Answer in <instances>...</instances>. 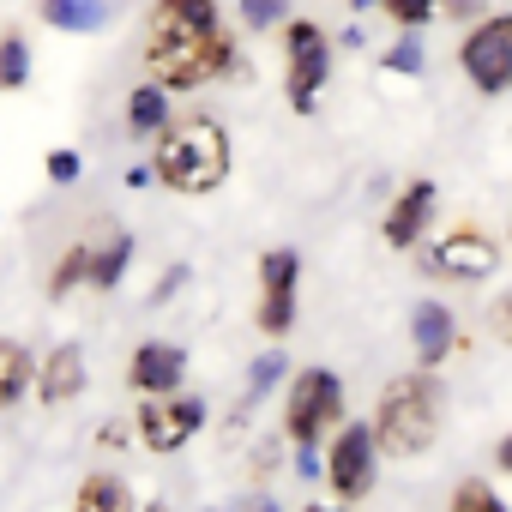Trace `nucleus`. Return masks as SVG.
<instances>
[{"label": "nucleus", "instance_id": "obj_1", "mask_svg": "<svg viewBox=\"0 0 512 512\" xmlns=\"http://www.w3.org/2000/svg\"><path fill=\"white\" fill-rule=\"evenodd\" d=\"M241 73V31L223 0H151L145 7V79L169 97H193Z\"/></svg>", "mask_w": 512, "mask_h": 512}, {"label": "nucleus", "instance_id": "obj_2", "mask_svg": "<svg viewBox=\"0 0 512 512\" xmlns=\"http://www.w3.org/2000/svg\"><path fill=\"white\" fill-rule=\"evenodd\" d=\"M151 181L181 199H211L235 175V139L211 109H175L169 127L151 139Z\"/></svg>", "mask_w": 512, "mask_h": 512}, {"label": "nucleus", "instance_id": "obj_3", "mask_svg": "<svg viewBox=\"0 0 512 512\" xmlns=\"http://www.w3.org/2000/svg\"><path fill=\"white\" fill-rule=\"evenodd\" d=\"M368 434L380 446V458H422L440 446L446 434V386L428 368H410L398 380H386V392L368 410Z\"/></svg>", "mask_w": 512, "mask_h": 512}, {"label": "nucleus", "instance_id": "obj_4", "mask_svg": "<svg viewBox=\"0 0 512 512\" xmlns=\"http://www.w3.org/2000/svg\"><path fill=\"white\" fill-rule=\"evenodd\" d=\"M284 440L296 452H320L350 416H344V374L326 368V362H308L284 380Z\"/></svg>", "mask_w": 512, "mask_h": 512}, {"label": "nucleus", "instance_id": "obj_5", "mask_svg": "<svg viewBox=\"0 0 512 512\" xmlns=\"http://www.w3.org/2000/svg\"><path fill=\"white\" fill-rule=\"evenodd\" d=\"M133 446L139 452H151V458H175V452H187L199 434H205V422H211V404L199 398V392H157V398H139L133 404Z\"/></svg>", "mask_w": 512, "mask_h": 512}, {"label": "nucleus", "instance_id": "obj_6", "mask_svg": "<svg viewBox=\"0 0 512 512\" xmlns=\"http://www.w3.org/2000/svg\"><path fill=\"white\" fill-rule=\"evenodd\" d=\"M332 67H338V43L326 37V25L320 19H290L284 25V103L296 115L320 109Z\"/></svg>", "mask_w": 512, "mask_h": 512}, {"label": "nucleus", "instance_id": "obj_7", "mask_svg": "<svg viewBox=\"0 0 512 512\" xmlns=\"http://www.w3.org/2000/svg\"><path fill=\"white\" fill-rule=\"evenodd\" d=\"M500 266H506V247L482 223H458V229H446L422 247V272L434 284H488Z\"/></svg>", "mask_w": 512, "mask_h": 512}, {"label": "nucleus", "instance_id": "obj_8", "mask_svg": "<svg viewBox=\"0 0 512 512\" xmlns=\"http://www.w3.org/2000/svg\"><path fill=\"white\" fill-rule=\"evenodd\" d=\"M253 326L260 338H290L302 320V253L296 247H266L260 266H253Z\"/></svg>", "mask_w": 512, "mask_h": 512}, {"label": "nucleus", "instance_id": "obj_9", "mask_svg": "<svg viewBox=\"0 0 512 512\" xmlns=\"http://www.w3.org/2000/svg\"><path fill=\"white\" fill-rule=\"evenodd\" d=\"M320 476L332 488L338 506H362L380 482V446L368 434V422H344L326 446H320Z\"/></svg>", "mask_w": 512, "mask_h": 512}, {"label": "nucleus", "instance_id": "obj_10", "mask_svg": "<svg viewBox=\"0 0 512 512\" xmlns=\"http://www.w3.org/2000/svg\"><path fill=\"white\" fill-rule=\"evenodd\" d=\"M458 73L470 79L476 97H506L512 91V13H482L458 37Z\"/></svg>", "mask_w": 512, "mask_h": 512}, {"label": "nucleus", "instance_id": "obj_11", "mask_svg": "<svg viewBox=\"0 0 512 512\" xmlns=\"http://www.w3.org/2000/svg\"><path fill=\"white\" fill-rule=\"evenodd\" d=\"M434 217H440V187L428 175H410L392 199H386V217H380V241L392 253H416L428 235H434Z\"/></svg>", "mask_w": 512, "mask_h": 512}, {"label": "nucleus", "instance_id": "obj_12", "mask_svg": "<svg viewBox=\"0 0 512 512\" xmlns=\"http://www.w3.org/2000/svg\"><path fill=\"white\" fill-rule=\"evenodd\" d=\"M91 392V362H85V344H49L43 356H37V386H31V398L43 404V410H67V404H79Z\"/></svg>", "mask_w": 512, "mask_h": 512}, {"label": "nucleus", "instance_id": "obj_13", "mask_svg": "<svg viewBox=\"0 0 512 512\" xmlns=\"http://www.w3.org/2000/svg\"><path fill=\"white\" fill-rule=\"evenodd\" d=\"M458 350H464V326H458V314H452L446 302L422 296V302L410 308V356H416V368L440 374Z\"/></svg>", "mask_w": 512, "mask_h": 512}, {"label": "nucleus", "instance_id": "obj_14", "mask_svg": "<svg viewBox=\"0 0 512 512\" xmlns=\"http://www.w3.org/2000/svg\"><path fill=\"white\" fill-rule=\"evenodd\" d=\"M187 386V350L169 338H139L127 350V392L133 398H157V392H181Z\"/></svg>", "mask_w": 512, "mask_h": 512}, {"label": "nucleus", "instance_id": "obj_15", "mask_svg": "<svg viewBox=\"0 0 512 512\" xmlns=\"http://www.w3.org/2000/svg\"><path fill=\"white\" fill-rule=\"evenodd\" d=\"M133 253H139L133 229H109L103 241H91V272H85V290H91V296H115V290L127 284V272H133Z\"/></svg>", "mask_w": 512, "mask_h": 512}, {"label": "nucleus", "instance_id": "obj_16", "mask_svg": "<svg viewBox=\"0 0 512 512\" xmlns=\"http://www.w3.org/2000/svg\"><path fill=\"white\" fill-rule=\"evenodd\" d=\"M169 115H175V97L163 91V85H151V79H139L133 91H127V109H121V127H127V139L133 145H151L163 127H169Z\"/></svg>", "mask_w": 512, "mask_h": 512}, {"label": "nucleus", "instance_id": "obj_17", "mask_svg": "<svg viewBox=\"0 0 512 512\" xmlns=\"http://www.w3.org/2000/svg\"><path fill=\"white\" fill-rule=\"evenodd\" d=\"M37 19L49 31H67V37H97L115 19V7L109 0H37Z\"/></svg>", "mask_w": 512, "mask_h": 512}, {"label": "nucleus", "instance_id": "obj_18", "mask_svg": "<svg viewBox=\"0 0 512 512\" xmlns=\"http://www.w3.org/2000/svg\"><path fill=\"white\" fill-rule=\"evenodd\" d=\"M73 512H139V494L127 488V476L91 470V476H79V488H73Z\"/></svg>", "mask_w": 512, "mask_h": 512}, {"label": "nucleus", "instance_id": "obj_19", "mask_svg": "<svg viewBox=\"0 0 512 512\" xmlns=\"http://www.w3.org/2000/svg\"><path fill=\"white\" fill-rule=\"evenodd\" d=\"M31 386H37V356H31V344H25V338H0V410L25 404Z\"/></svg>", "mask_w": 512, "mask_h": 512}, {"label": "nucleus", "instance_id": "obj_20", "mask_svg": "<svg viewBox=\"0 0 512 512\" xmlns=\"http://www.w3.org/2000/svg\"><path fill=\"white\" fill-rule=\"evenodd\" d=\"M85 272H91V241H67V247L55 253L49 278H43V296H49V302H67L73 290H85Z\"/></svg>", "mask_w": 512, "mask_h": 512}, {"label": "nucleus", "instance_id": "obj_21", "mask_svg": "<svg viewBox=\"0 0 512 512\" xmlns=\"http://www.w3.org/2000/svg\"><path fill=\"white\" fill-rule=\"evenodd\" d=\"M440 512H512V506L500 500V488H494V482H482V476H458Z\"/></svg>", "mask_w": 512, "mask_h": 512}, {"label": "nucleus", "instance_id": "obj_22", "mask_svg": "<svg viewBox=\"0 0 512 512\" xmlns=\"http://www.w3.org/2000/svg\"><path fill=\"white\" fill-rule=\"evenodd\" d=\"M31 85V43L25 31H0V97Z\"/></svg>", "mask_w": 512, "mask_h": 512}, {"label": "nucleus", "instance_id": "obj_23", "mask_svg": "<svg viewBox=\"0 0 512 512\" xmlns=\"http://www.w3.org/2000/svg\"><path fill=\"white\" fill-rule=\"evenodd\" d=\"M290 380V356L272 344V350H260V356H253V368H247V404H260L272 386H284Z\"/></svg>", "mask_w": 512, "mask_h": 512}, {"label": "nucleus", "instance_id": "obj_24", "mask_svg": "<svg viewBox=\"0 0 512 512\" xmlns=\"http://www.w3.org/2000/svg\"><path fill=\"white\" fill-rule=\"evenodd\" d=\"M380 13L398 31H428L434 19H446V0H380Z\"/></svg>", "mask_w": 512, "mask_h": 512}, {"label": "nucleus", "instance_id": "obj_25", "mask_svg": "<svg viewBox=\"0 0 512 512\" xmlns=\"http://www.w3.org/2000/svg\"><path fill=\"white\" fill-rule=\"evenodd\" d=\"M241 25L247 31H284L290 25V0H241Z\"/></svg>", "mask_w": 512, "mask_h": 512}, {"label": "nucleus", "instance_id": "obj_26", "mask_svg": "<svg viewBox=\"0 0 512 512\" xmlns=\"http://www.w3.org/2000/svg\"><path fill=\"white\" fill-rule=\"evenodd\" d=\"M386 73H404V79L422 73V31H404V37L386 49Z\"/></svg>", "mask_w": 512, "mask_h": 512}, {"label": "nucleus", "instance_id": "obj_27", "mask_svg": "<svg viewBox=\"0 0 512 512\" xmlns=\"http://www.w3.org/2000/svg\"><path fill=\"white\" fill-rule=\"evenodd\" d=\"M482 326H488V338H494V344H506V350H512V290H494V302L482 308Z\"/></svg>", "mask_w": 512, "mask_h": 512}, {"label": "nucleus", "instance_id": "obj_28", "mask_svg": "<svg viewBox=\"0 0 512 512\" xmlns=\"http://www.w3.org/2000/svg\"><path fill=\"white\" fill-rule=\"evenodd\" d=\"M187 278H193V266H187V260H175V266H169V272L157 278V290H151L145 302H151V308H169V302H175V296L187 290Z\"/></svg>", "mask_w": 512, "mask_h": 512}, {"label": "nucleus", "instance_id": "obj_29", "mask_svg": "<svg viewBox=\"0 0 512 512\" xmlns=\"http://www.w3.org/2000/svg\"><path fill=\"white\" fill-rule=\"evenodd\" d=\"M43 169H49V181H55V187H73V181L85 175V157L61 145V151H49V163H43Z\"/></svg>", "mask_w": 512, "mask_h": 512}, {"label": "nucleus", "instance_id": "obj_30", "mask_svg": "<svg viewBox=\"0 0 512 512\" xmlns=\"http://www.w3.org/2000/svg\"><path fill=\"white\" fill-rule=\"evenodd\" d=\"M109 452H121V446H133V422H103V434H97Z\"/></svg>", "mask_w": 512, "mask_h": 512}, {"label": "nucleus", "instance_id": "obj_31", "mask_svg": "<svg viewBox=\"0 0 512 512\" xmlns=\"http://www.w3.org/2000/svg\"><path fill=\"white\" fill-rule=\"evenodd\" d=\"M211 512H284V506L260 494V500H235V506H211Z\"/></svg>", "mask_w": 512, "mask_h": 512}, {"label": "nucleus", "instance_id": "obj_32", "mask_svg": "<svg viewBox=\"0 0 512 512\" xmlns=\"http://www.w3.org/2000/svg\"><path fill=\"white\" fill-rule=\"evenodd\" d=\"M494 470H500V476H512V428L494 440Z\"/></svg>", "mask_w": 512, "mask_h": 512}, {"label": "nucleus", "instance_id": "obj_33", "mask_svg": "<svg viewBox=\"0 0 512 512\" xmlns=\"http://www.w3.org/2000/svg\"><path fill=\"white\" fill-rule=\"evenodd\" d=\"M127 187H157V181H151V163H133V169H127Z\"/></svg>", "mask_w": 512, "mask_h": 512}, {"label": "nucleus", "instance_id": "obj_34", "mask_svg": "<svg viewBox=\"0 0 512 512\" xmlns=\"http://www.w3.org/2000/svg\"><path fill=\"white\" fill-rule=\"evenodd\" d=\"M139 512H181V506H175V500H163V494H157V500H145V506H139Z\"/></svg>", "mask_w": 512, "mask_h": 512}, {"label": "nucleus", "instance_id": "obj_35", "mask_svg": "<svg viewBox=\"0 0 512 512\" xmlns=\"http://www.w3.org/2000/svg\"><path fill=\"white\" fill-rule=\"evenodd\" d=\"M302 512H350V506H338V500H308Z\"/></svg>", "mask_w": 512, "mask_h": 512}, {"label": "nucleus", "instance_id": "obj_36", "mask_svg": "<svg viewBox=\"0 0 512 512\" xmlns=\"http://www.w3.org/2000/svg\"><path fill=\"white\" fill-rule=\"evenodd\" d=\"M350 7H356V13H374V7H380V0H350Z\"/></svg>", "mask_w": 512, "mask_h": 512}]
</instances>
